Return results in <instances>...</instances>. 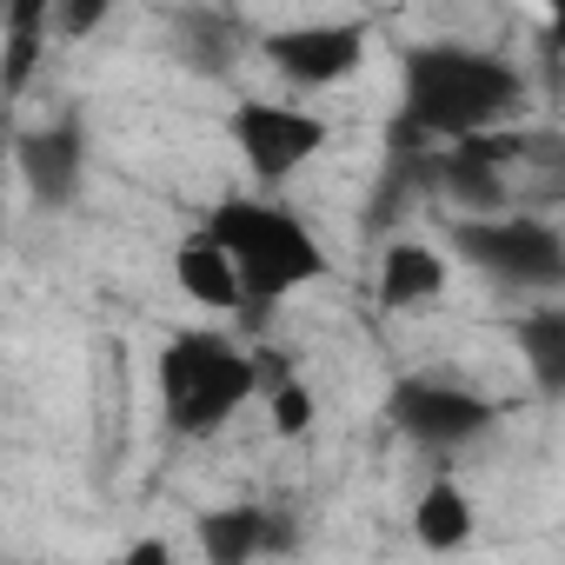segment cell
Masks as SVG:
<instances>
[{"label": "cell", "mask_w": 565, "mask_h": 565, "mask_svg": "<svg viewBox=\"0 0 565 565\" xmlns=\"http://www.w3.org/2000/svg\"><path fill=\"white\" fill-rule=\"evenodd\" d=\"M525 114V74L505 54L466 41H426L399 54V120L433 147H466L479 134H505Z\"/></svg>", "instance_id": "6da1fadb"}, {"label": "cell", "mask_w": 565, "mask_h": 565, "mask_svg": "<svg viewBox=\"0 0 565 565\" xmlns=\"http://www.w3.org/2000/svg\"><path fill=\"white\" fill-rule=\"evenodd\" d=\"M206 233L233 253L239 287H246V313H266L279 300H294L300 287L327 279V246L313 239V226L279 206L266 193H233L206 213Z\"/></svg>", "instance_id": "7a4b0ae2"}, {"label": "cell", "mask_w": 565, "mask_h": 565, "mask_svg": "<svg viewBox=\"0 0 565 565\" xmlns=\"http://www.w3.org/2000/svg\"><path fill=\"white\" fill-rule=\"evenodd\" d=\"M246 399H259V366L226 333L186 327L160 347V413L180 439H213L239 419Z\"/></svg>", "instance_id": "3957f363"}, {"label": "cell", "mask_w": 565, "mask_h": 565, "mask_svg": "<svg viewBox=\"0 0 565 565\" xmlns=\"http://www.w3.org/2000/svg\"><path fill=\"white\" fill-rule=\"evenodd\" d=\"M452 253L479 266L499 294H558L565 287V233L539 213H499V220H452Z\"/></svg>", "instance_id": "277c9868"}, {"label": "cell", "mask_w": 565, "mask_h": 565, "mask_svg": "<svg viewBox=\"0 0 565 565\" xmlns=\"http://www.w3.org/2000/svg\"><path fill=\"white\" fill-rule=\"evenodd\" d=\"M499 419H505V406L452 373H399L386 386V426L419 452H459V446L486 439Z\"/></svg>", "instance_id": "5b68a950"}, {"label": "cell", "mask_w": 565, "mask_h": 565, "mask_svg": "<svg viewBox=\"0 0 565 565\" xmlns=\"http://www.w3.org/2000/svg\"><path fill=\"white\" fill-rule=\"evenodd\" d=\"M226 140H233V153L246 160V173L273 193V186H287L307 160L327 153L333 127H327V114L294 107V100H239V107L226 114Z\"/></svg>", "instance_id": "8992f818"}, {"label": "cell", "mask_w": 565, "mask_h": 565, "mask_svg": "<svg viewBox=\"0 0 565 565\" xmlns=\"http://www.w3.org/2000/svg\"><path fill=\"white\" fill-rule=\"evenodd\" d=\"M366 47H373V28L366 21H300V28H273L266 34V61L273 74L300 87V94H320V87H340L366 67Z\"/></svg>", "instance_id": "52a82bcc"}, {"label": "cell", "mask_w": 565, "mask_h": 565, "mask_svg": "<svg viewBox=\"0 0 565 565\" xmlns=\"http://www.w3.org/2000/svg\"><path fill=\"white\" fill-rule=\"evenodd\" d=\"M14 173H21L34 206H74L81 186H87V134H81V120L61 114V120L21 127L14 134Z\"/></svg>", "instance_id": "ba28073f"}, {"label": "cell", "mask_w": 565, "mask_h": 565, "mask_svg": "<svg viewBox=\"0 0 565 565\" xmlns=\"http://www.w3.org/2000/svg\"><path fill=\"white\" fill-rule=\"evenodd\" d=\"M452 259L433 239H393L380 253V313H419L446 294Z\"/></svg>", "instance_id": "9c48e42d"}, {"label": "cell", "mask_w": 565, "mask_h": 565, "mask_svg": "<svg viewBox=\"0 0 565 565\" xmlns=\"http://www.w3.org/2000/svg\"><path fill=\"white\" fill-rule=\"evenodd\" d=\"M173 287H180L200 313H239V307H246L239 266H233V253H226L206 226L173 246Z\"/></svg>", "instance_id": "30bf717a"}, {"label": "cell", "mask_w": 565, "mask_h": 565, "mask_svg": "<svg viewBox=\"0 0 565 565\" xmlns=\"http://www.w3.org/2000/svg\"><path fill=\"white\" fill-rule=\"evenodd\" d=\"M54 47V0H14L0 21V100H21Z\"/></svg>", "instance_id": "8fae6325"}, {"label": "cell", "mask_w": 565, "mask_h": 565, "mask_svg": "<svg viewBox=\"0 0 565 565\" xmlns=\"http://www.w3.org/2000/svg\"><path fill=\"white\" fill-rule=\"evenodd\" d=\"M206 565H253L266 558V505H213L193 519Z\"/></svg>", "instance_id": "7c38bea8"}, {"label": "cell", "mask_w": 565, "mask_h": 565, "mask_svg": "<svg viewBox=\"0 0 565 565\" xmlns=\"http://www.w3.org/2000/svg\"><path fill=\"white\" fill-rule=\"evenodd\" d=\"M512 347L532 373V393L565 399V307H532L525 320H512Z\"/></svg>", "instance_id": "4fadbf2b"}, {"label": "cell", "mask_w": 565, "mask_h": 565, "mask_svg": "<svg viewBox=\"0 0 565 565\" xmlns=\"http://www.w3.org/2000/svg\"><path fill=\"white\" fill-rule=\"evenodd\" d=\"M472 499H466V486L459 479H426V492L413 499V539L426 545V552H459L466 539H472Z\"/></svg>", "instance_id": "5bb4252c"}, {"label": "cell", "mask_w": 565, "mask_h": 565, "mask_svg": "<svg viewBox=\"0 0 565 565\" xmlns=\"http://www.w3.org/2000/svg\"><path fill=\"white\" fill-rule=\"evenodd\" d=\"M313 393H307V380H287V386H273L266 393V426L279 433V439H307V426H313Z\"/></svg>", "instance_id": "9a60e30c"}, {"label": "cell", "mask_w": 565, "mask_h": 565, "mask_svg": "<svg viewBox=\"0 0 565 565\" xmlns=\"http://www.w3.org/2000/svg\"><path fill=\"white\" fill-rule=\"evenodd\" d=\"M114 14V0H54V41H81Z\"/></svg>", "instance_id": "2e32d148"}, {"label": "cell", "mask_w": 565, "mask_h": 565, "mask_svg": "<svg viewBox=\"0 0 565 565\" xmlns=\"http://www.w3.org/2000/svg\"><path fill=\"white\" fill-rule=\"evenodd\" d=\"M114 565H180V552H173V539L140 532V539H127V552H120Z\"/></svg>", "instance_id": "e0dca14e"}, {"label": "cell", "mask_w": 565, "mask_h": 565, "mask_svg": "<svg viewBox=\"0 0 565 565\" xmlns=\"http://www.w3.org/2000/svg\"><path fill=\"white\" fill-rule=\"evenodd\" d=\"M253 366H259V399H266L273 386H287V380H300V373H294V360L279 353V347H253Z\"/></svg>", "instance_id": "ac0fdd59"}, {"label": "cell", "mask_w": 565, "mask_h": 565, "mask_svg": "<svg viewBox=\"0 0 565 565\" xmlns=\"http://www.w3.org/2000/svg\"><path fill=\"white\" fill-rule=\"evenodd\" d=\"M552 47L565 54V8H552Z\"/></svg>", "instance_id": "d6986e66"}]
</instances>
